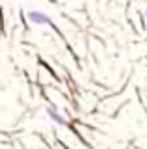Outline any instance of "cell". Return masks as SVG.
Returning a JSON list of instances; mask_svg holds the SVG:
<instances>
[{"label": "cell", "mask_w": 147, "mask_h": 149, "mask_svg": "<svg viewBox=\"0 0 147 149\" xmlns=\"http://www.w3.org/2000/svg\"><path fill=\"white\" fill-rule=\"evenodd\" d=\"M28 21L32 22V24H35V26L50 24V17L45 15L43 11H37V9H34V11H28Z\"/></svg>", "instance_id": "obj_1"}, {"label": "cell", "mask_w": 147, "mask_h": 149, "mask_svg": "<svg viewBox=\"0 0 147 149\" xmlns=\"http://www.w3.org/2000/svg\"><path fill=\"white\" fill-rule=\"evenodd\" d=\"M45 114H47V118L52 121V123H56V125H67V121H65V118H62V116L58 114L54 108H45Z\"/></svg>", "instance_id": "obj_2"}, {"label": "cell", "mask_w": 147, "mask_h": 149, "mask_svg": "<svg viewBox=\"0 0 147 149\" xmlns=\"http://www.w3.org/2000/svg\"><path fill=\"white\" fill-rule=\"evenodd\" d=\"M141 15H144V19L147 21V9H144V11H141Z\"/></svg>", "instance_id": "obj_3"}]
</instances>
